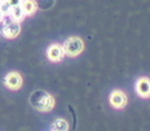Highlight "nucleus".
Returning <instances> with one entry per match:
<instances>
[{"label": "nucleus", "instance_id": "nucleus-14", "mask_svg": "<svg viewBox=\"0 0 150 131\" xmlns=\"http://www.w3.org/2000/svg\"><path fill=\"white\" fill-rule=\"evenodd\" d=\"M0 1H3V0H0Z\"/></svg>", "mask_w": 150, "mask_h": 131}, {"label": "nucleus", "instance_id": "nucleus-4", "mask_svg": "<svg viewBox=\"0 0 150 131\" xmlns=\"http://www.w3.org/2000/svg\"><path fill=\"white\" fill-rule=\"evenodd\" d=\"M4 85L7 86L9 90H12V91H17V90H20L21 87H22L23 79L20 73H17V71H11V73H8L7 75L4 77Z\"/></svg>", "mask_w": 150, "mask_h": 131}, {"label": "nucleus", "instance_id": "nucleus-1", "mask_svg": "<svg viewBox=\"0 0 150 131\" xmlns=\"http://www.w3.org/2000/svg\"><path fill=\"white\" fill-rule=\"evenodd\" d=\"M30 104L39 112H51L54 108L56 100L51 93L43 91V90H36L31 93Z\"/></svg>", "mask_w": 150, "mask_h": 131}, {"label": "nucleus", "instance_id": "nucleus-13", "mask_svg": "<svg viewBox=\"0 0 150 131\" xmlns=\"http://www.w3.org/2000/svg\"><path fill=\"white\" fill-rule=\"evenodd\" d=\"M4 18H5V16H4V14H3V13H1V12H0V22H1V21H3V20H4Z\"/></svg>", "mask_w": 150, "mask_h": 131}, {"label": "nucleus", "instance_id": "nucleus-7", "mask_svg": "<svg viewBox=\"0 0 150 131\" xmlns=\"http://www.w3.org/2000/svg\"><path fill=\"white\" fill-rule=\"evenodd\" d=\"M136 92L140 98L148 99L150 98V78L141 77L136 82Z\"/></svg>", "mask_w": 150, "mask_h": 131}, {"label": "nucleus", "instance_id": "nucleus-2", "mask_svg": "<svg viewBox=\"0 0 150 131\" xmlns=\"http://www.w3.org/2000/svg\"><path fill=\"white\" fill-rule=\"evenodd\" d=\"M64 51H65V56L69 57H76L83 52L84 49V42L79 36H70L64 42Z\"/></svg>", "mask_w": 150, "mask_h": 131}, {"label": "nucleus", "instance_id": "nucleus-5", "mask_svg": "<svg viewBox=\"0 0 150 131\" xmlns=\"http://www.w3.org/2000/svg\"><path fill=\"white\" fill-rule=\"evenodd\" d=\"M47 57L51 62H60L65 57L64 47L57 43H53L47 48Z\"/></svg>", "mask_w": 150, "mask_h": 131}, {"label": "nucleus", "instance_id": "nucleus-12", "mask_svg": "<svg viewBox=\"0 0 150 131\" xmlns=\"http://www.w3.org/2000/svg\"><path fill=\"white\" fill-rule=\"evenodd\" d=\"M22 1H23V0H7V3H8L9 5H11V8L18 7V5L22 4Z\"/></svg>", "mask_w": 150, "mask_h": 131}, {"label": "nucleus", "instance_id": "nucleus-8", "mask_svg": "<svg viewBox=\"0 0 150 131\" xmlns=\"http://www.w3.org/2000/svg\"><path fill=\"white\" fill-rule=\"evenodd\" d=\"M21 7H22L26 17L27 16H34L38 11V3L35 1V0H23L22 4H21Z\"/></svg>", "mask_w": 150, "mask_h": 131}, {"label": "nucleus", "instance_id": "nucleus-6", "mask_svg": "<svg viewBox=\"0 0 150 131\" xmlns=\"http://www.w3.org/2000/svg\"><path fill=\"white\" fill-rule=\"evenodd\" d=\"M110 105L115 109H123L127 105V95L120 90H115L110 93V98H109Z\"/></svg>", "mask_w": 150, "mask_h": 131}, {"label": "nucleus", "instance_id": "nucleus-11", "mask_svg": "<svg viewBox=\"0 0 150 131\" xmlns=\"http://www.w3.org/2000/svg\"><path fill=\"white\" fill-rule=\"evenodd\" d=\"M11 5L7 3V0H3L0 1V12L5 16V17H9V13H11Z\"/></svg>", "mask_w": 150, "mask_h": 131}, {"label": "nucleus", "instance_id": "nucleus-9", "mask_svg": "<svg viewBox=\"0 0 150 131\" xmlns=\"http://www.w3.org/2000/svg\"><path fill=\"white\" fill-rule=\"evenodd\" d=\"M9 17H11L12 21H16V22H22L25 20V17H26V14H25L23 9L21 5H18V7H13L11 9V13H9Z\"/></svg>", "mask_w": 150, "mask_h": 131}, {"label": "nucleus", "instance_id": "nucleus-3", "mask_svg": "<svg viewBox=\"0 0 150 131\" xmlns=\"http://www.w3.org/2000/svg\"><path fill=\"white\" fill-rule=\"evenodd\" d=\"M0 23H1L0 25V33H1V35L4 36V38L14 39L20 35V33H21V23L20 22H16V21H12V20H9V21L3 20Z\"/></svg>", "mask_w": 150, "mask_h": 131}, {"label": "nucleus", "instance_id": "nucleus-10", "mask_svg": "<svg viewBox=\"0 0 150 131\" xmlns=\"http://www.w3.org/2000/svg\"><path fill=\"white\" fill-rule=\"evenodd\" d=\"M69 123L62 118H58L52 123V131H67Z\"/></svg>", "mask_w": 150, "mask_h": 131}]
</instances>
